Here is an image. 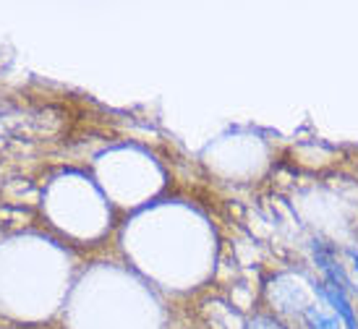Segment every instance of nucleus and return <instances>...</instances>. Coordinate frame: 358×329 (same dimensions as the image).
<instances>
[{
    "label": "nucleus",
    "instance_id": "f03ea898",
    "mask_svg": "<svg viewBox=\"0 0 358 329\" xmlns=\"http://www.w3.org/2000/svg\"><path fill=\"white\" fill-rule=\"evenodd\" d=\"M306 329H345L343 321L335 314L317 309V306H306Z\"/></svg>",
    "mask_w": 358,
    "mask_h": 329
},
{
    "label": "nucleus",
    "instance_id": "7ed1b4c3",
    "mask_svg": "<svg viewBox=\"0 0 358 329\" xmlns=\"http://www.w3.org/2000/svg\"><path fill=\"white\" fill-rule=\"evenodd\" d=\"M246 329H285L278 319L272 316H254V319L246 324Z\"/></svg>",
    "mask_w": 358,
    "mask_h": 329
},
{
    "label": "nucleus",
    "instance_id": "f257e3e1",
    "mask_svg": "<svg viewBox=\"0 0 358 329\" xmlns=\"http://www.w3.org/2000/svg\"><path fill=\"white\" fill-rule=\"evenodd\" d=\"M317 293L324 298V303L332 309V314L345 324V329H358L356 309H353V303L348 298V290L340 288V285H332V282L324 279L322 285H317Z\"/></svg>",
    "mask_w": 358,
    "mask_h": 329
}]
</instances>
